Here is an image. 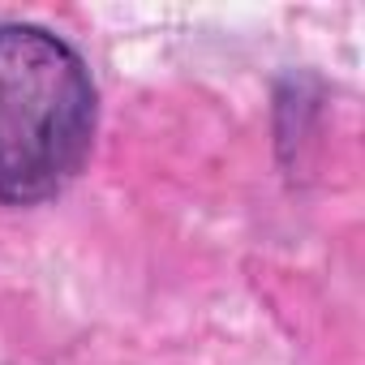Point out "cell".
I'll use <instances>...</instances> for the list:
<instances>
[{
  "label": "cell",
  "mask_w": 365,
  "mask_h": 365,
  "mask_svg": "<svg viewBox=\"0 0 365 365\" xmlns=\"http://www.w3.org/2000/svg\"><path fill=\"white\" fill-rule=\"evenodd\" d=\"M95 129L99 91L82 52L39 22H0V207L61 198Z\"/></svg>",
  "instance_id": "6da1fadb"
}]
</instances>
